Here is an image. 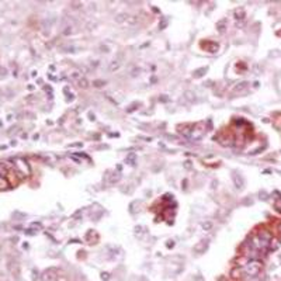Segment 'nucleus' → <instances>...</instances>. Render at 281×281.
Returning a JSON list of instances; mask_svg holds the SVG:
<instances>
[{"mask_svg": "<svg viewBox=\"0 0 281 281\" xmlns=\"http://www.w3.org/2000/svg\"><path fill=\"white\" fill-rule=\"evenodd\" d=\"M270 242H271V233L267 231H262L254 238H252L250 248L254 250H266L270 248Z\"/></svg>", "mask_w": 281, "mask_h": 281, "instance_id": "f257e3e1", "label": "nucleus"}, {"mask_svg": "<svg viewBox=\"0 0 281 281\" xmlns=\"http://www.w3.org/2000/svg\"><path fill=\"white\" fill-rule=\"evenodd\" d=\"M262 262H259V260L253 259L250 260V262H248L246 264H244V273L249 275V277H257L259 275V273L262 271Z\"/></svg>", "mask_w": 281, "mask_h": 281, "instance_id": "f03ea898", "label": "nucleus"}, {"mask_svg": "<svg viewBox=\"0 0 281 281\" xmlns=\"http://www.w3.org/2000/svg\"><path fill=\"white\" fill-rule=\"evenodd\" d=\"M205 122L204 121H201V122H197L196 125L192 127V131H191V139H194V140H197V139H201L202 136L205 135Z\"/></svg>", "mask_w": 281, "mask_h": 281, "instance_id": "7ed1b4c3", "label": "nucleus"}, {"mask_svg": "<svg viewBox=\"0 0 281 281\" xmlns=\"http://www.w3.org/2000/svg\"><path fill=\"white\" fill-rule=\"evenodd\" d=\"M208 248V240H200L198 243L194 246V252L196 253H204Z\"/></svg>", "mask_w": 281, "mask_h": 281, "instance_id": "20e7f679", "label": "nucleus"}, {"mask_svg": "<svg viewBox=\"0 0 281 281\" xmlns=\"http://www.w3.org/2000/svg\"><path fill=\"white\" fill-rule=\"evenodd\" d=\"M248 89V83L243 82V83H239L238 86H235V89L232 90V94H238V93H242L243 90Z\"/></svg>", "mask_w": 281, "mask_h": 281, "instance_id": "39448f33", "label": "nucleus"}, {"mask_svg": "<svg viewBox=\"0 0 281 281\" xmlns=\"http://www.w3.org/2000/svg\"><path fill=\"white\" fill-rule=\"evenodd\" d=\"M232 179H233V181H235V186L238 187V188H243V180H242V177L239 176V174L233 173L232 174Z\"/></svg>", "mask_w": 281, "mask_h": 281, "instance_id": "423d86ee", "label": "nucleus"}, {"mask_svg": "<svg viewBox=\"0 0 281 281\" xmlns=\"http://www.w3.org/2000/svg\"><path fill=\"white\" fill-rule=\"evenodd\" d=\"M191 131H192V129H190V127H187V125L179 127V132H181V134H183L186 138H190V136H191Z\"/></svg>", "mask_w": 281, "mask_h": 281, "instance_id": "0eeeda50", "label": "nucleus"}, {"mask_svg": "<svg viewBox=\"0 0 281 281\" xmlns=\"http://www.w3.org/2000/svg\"><path fill=\"white\" fill-rule=\"evenodd\" d=\"M135 160H136V155H135L134 152H131V153H128V155H127V159H125V162L128 163V165L134 166V165H135Z\"/></svg>", "mask_w": 281, "mask_h": 281, "instance_id": "6e6552de", "label": "nucleus"}, {"mask_svg": "<svg viewBox=\"0 0 281 281\" xmlns=\"http://www.w3.org/2000/svg\"><path fill=\"white\" fill-rule=\"evenodd\" d=\"M204 72H207V67H201V69L196 70L192 75H194V77H201L202 75H204Z\"/></svg>", "mask_w": 281, "mask_h": 281, "instance_id": "1a4fd4ad", "label": "nucleus"}, {"mask_svg": "<svg viewBox=\"0 0 281 281\" xmlns=\"http://www.w3.org/2000/svg\"><path fill=\"white\" fill-rule=\"evenodd\" d=\"M194 96H196V94H194L192 92H186V93H184V97H186L188 101H194V98H196Z\"/></svg>", "mask_w": 281, "mask_h": 281, "instance_id": "9d476101", "label": "nucleus"}, {"mask_svg": "<svg viewBox=\"0 0 281 281\" xmlns=\"http://www.w3.org/2000/svg\"><path fill=\"white\" fill-rule=\"evenodd\" d=\"M235 15H236V19H243V15H244L243 9H236L235 10Z\"/></svg>", "mask_w": 281, "mask_h": 281, "instance_id": "9b49d317", "label": "nucleus"}, {"mask_svg": "<svg viewBox=\"0 0 281 281\" xmlns=\"http://www.w3.org/2000/svg\"><path fill=\"white\" fill-rule=\"evenodd\" d=\"M79 86H80V87H83V89H86V87L89 86V82H87L86 79H80L79 80Z\"/></svg>", "mask_w": 281, "mask_h": 281, "instance_id": "f8f14e48", "label": "nucleus"}, {"mask_svg": "<svg viewBox=\"0 0 281 281\" xmlns=\"http://www.w3.org/2000/svg\"><path fill=\"white\" fill-rule=\"evenodd\" d=\"M240 273H242V271H240L239 269H233L231 274H232V277H235V278H236V277H240Z\"/></svg>", "mask_w": 281, "mask_h": 281, "instance_id": "ddd939ff", "label": "nucleus"}, {"mask_svg": "<svg viewBox=\"0 0 281 281\" xmlns=\"http://www.w3.org/2000/svg\"><path fill=\"white\" fill-rule=\"evenodd\" d=\"M202 228H204L205 231H210L211 228H212V222H210V221H208V222H204L202 223Z\"/></svg>", "mask_w": 281, "mask_h": 281, "instance_id": "4468645a", "label": "nucleus"}, {"mask_svg": "<svg viewBox=\"0 0 281 281\" xmlns=\"http://www.w3.org/2000/svg\"><path fill=\"white\" fill-rule=\"evenodd\" d=\"M118 66H119V63L117 61H114L113 63H111V66H110V70H115V69H118Z\"/></svg>", "mask_w": 281, "mask_h": 281, "instance_id": "2eb2a0df", "label": "nucleus"}, {"mask_svg": "<svg viewBox=\"0 0 281 281\" xmlns=\"http://www.w3.org/2000/svg\"><path fill=\"white\" fill-rule=\"evenodd\" d=\"M119 179H121V176H119L118 173H115V176H113V177H111V183H114V181H118Z\"/></svg>", "mask_w": 281, "mask_h": 281, "instance_id": "dca6fc26", "label": "nucleus"}, {"mask_svg": "<svg viewBox=\"0 0 281 281\" xmlns=\"http://www.w3.org/2000/svg\"><path fill=\"white\" fill-rule=\"evenodd\" d=\"M103 84H104V82H101V80H96V82H94L96 87H100V86H103Z\"/></svg>", "mask_w": 281, "mask_h": 281, "instance_id": "f3484780", "label": "nucleus"}, {"mask_svg": "<svg viewBox=\"0 0 281 281\" xmlns=\"http://www.w3.org/2000/svg\"><path fill=\"white\" fill-rule=\"evenodd\" d=\"M101 278H103V280H108V274L107 273H103V274H101Z\"/></svg>", "mask_w": 281, "mask_h": 281, "instance_id": "a211bd4d", "label": "nucleus"}, {"mask_svg": "<svg viewBox=\"0 0 281 281\" xmlns=\"http://www.w3.org/2000/svg\"><path fill=\"white\" fill-rule=\"evenodd\" d=\"M173 246H174L173 242H171V243H167V248H173Z\"/></svg>", "mask_w": 281, "mask_h": 281, "instance_id": "6ab92c4d", "label": "nucleus"}, {"mask_svg": "<svg viewBox=\"0 0 281 281\" xmlns=\"http://www.w3.org/2000/svg\"><path fill=\"white\" fill-rule=\"evenodd\" d=\"M58 281H67L65 277H61V278H58Z\"/></svg>", "mask_w": 281, "mask_h": 281, "instance_id": "aec40b11", "label": "nucleus"}, {"mask_svg": "<svg viewBox=\"0 0 281 281\" xmlns=\"http://www.w3.org/2000/svg\"><path fill=\"white\" fill-rule=\"evenodd\" d=\"M250 278H252L250 281H259V280H257V277H250Z\"/></svg>", "mask_w": 281, "mask_h": 281, "instance_id": "412c9836", "label": "nucleus"}, {"mask_svg": "<svg viewBox=\"0 0 281 281\" xmlns=\"http://www.w3.org/2000/svg\"><path fill=\"white\" fill-rule=\"evenodd\" d=\"M196 280H197V281H202V280H201V277H196Z\"/></svg>", "mask_w": 281, "mask_h": 281, "instance_id": "4be33fe9", "label": "nucleus"}]
</instances>
